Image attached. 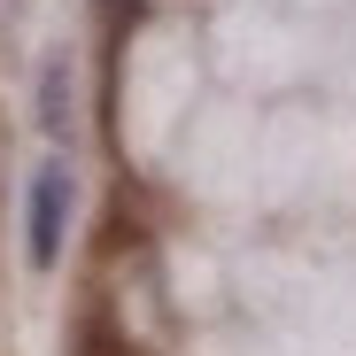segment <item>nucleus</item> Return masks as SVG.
<instances>
[{"instance_id":"1","label":"nucleus","mask_w":356,"mask_h":356,"mask_svg":"<svg viewBox=\"0 0 356 356\" xmlns=\"http://www.w3.org/2000/svg\"><path fill=\"white\" fill-rule=\"evenodd\" d=\"M63 225H70V163L47 155L31 170V209H24V264L31 271L63 264Z\"/></svg>"},{"instance_id":"2","label":"nucleus","mask_w":356,"mask_h":356,"mask_svg":"<svg viewBox=\"0 0 356 356\" xmlns=\"http://www.w3.org/2000/svg\"><path fill=\"white\" fill-rule=\"evenodd\" d=\"M31 108H39V132H47V140H70V63H63V54H47V63H39Z\"/></svg>"}]
</instances>
